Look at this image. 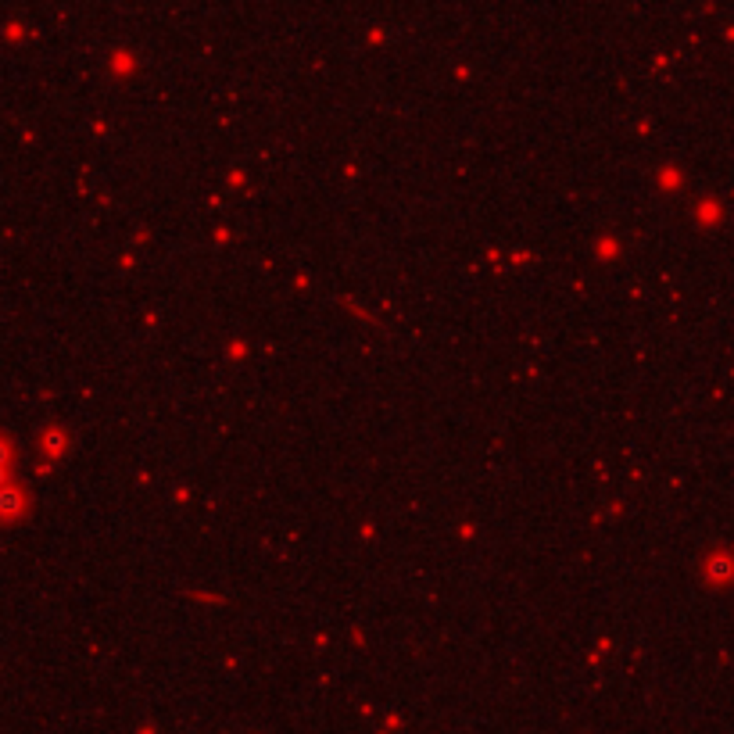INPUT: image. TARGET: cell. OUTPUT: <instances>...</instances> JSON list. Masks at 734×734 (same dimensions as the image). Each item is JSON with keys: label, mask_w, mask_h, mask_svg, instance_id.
<instances>
[{"label": "cell", "mask_w": 734, "mask_h": 734, "mask_svg": "<svg viewBox=\"0 0 734 734\" xmlns=\"http://www.w3.org/2000/svg\"><path fill=\"white\" fill-rule=\"evenodd\" d=\"M0 505H4V509H15V505H18V494H15V491H0Z\"/></svg>", "instance_id": "obj_1"}]
</instances>
